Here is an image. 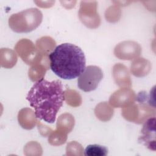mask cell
Returning <instances> with one entry per match:
<instances>
[{
    "instance_id": "2",
    "label": "cell",
    "mask_w": 156,
    "mask_h": 156,
    "mask_svg": "<svg viewBox=\"0 0 156 156\" xmlns=\"http://www.w3.org/2000/svg\"><path fill=\"white\" fill-rule=\"evenodd\" d=\"M50 68L60 78L71 80L79 77L85 68L83 52L77 46L68 43L58 45L49 54Z\"/></svg>"
},
{
    "instance_id": "4",
    "label": "cell",
    "mask_w": 156,
    "mask_h": 156,
    "mask_svg": "<svg viewBox=\"0 0 156 156\" xmlns=\"http://www.w3.org/2000/svg\"><path fill=\"white\" fill-rule=\"evenodd\" d=\"M155 118L148 119L143 124L141 130V135L138 138L139 143L153 151L155 150Z\"/></svg>"
},
{
    "instance_id": "5",
    "label": "cell",
    "mask_w": 156,
    "mask_h": 156,
    "mask_svg": "<svg viewBox=\"0 0 156 156\" xmlns=\"http://www.w3.org/2000/svg\"><path fill=\"white\" fill-rule=\"evenodd\" d=\"M107 154V148L99 144L88 145L84 151V155L88 156H105Z\"/></svg>"
},
{
    "instance_id": "3",
    "label": "cell",
    "mask_w": 156,
    "mask_h": 156,
    "mask_svg": "<svg viewBox=\"0 0 156 156\" xmlns=\"http://www.w3.org/2000/svg\"><path fill=\"white\" fill-rule=\"evenodd\" d=\"M103 73L98 66L89 65L85 67L77 79L78 87L83 91L89 92L96 89L102 79Z\"/></svg>"
},
{
    "instance_id": "1",
    "label": "cell",
    "mask_w": 156,
    "mask_h": 156,
    "mask_svg": "<svg viewBox=\"0 0 156 156\" xmlns=\"http://www.w3.org/2000/svg\"><path fill=\"white\" fill-rule=\"evenodd\" d=\"M65 93L59 80L48 81L43 78L34 83L26 99L35 110V117L48 123H54L62 107Z\"/></svg>"
}]
</instances>
